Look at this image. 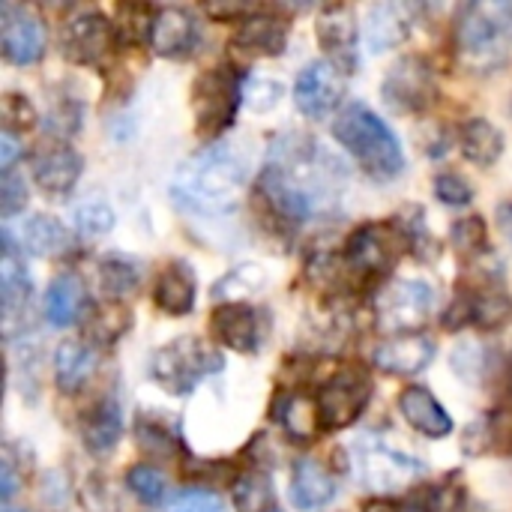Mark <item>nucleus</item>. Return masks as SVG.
I'll use <instances>...</instances> for the list:
<instances>
[{"mask_svg":"<svg viewBox=\"0 0 512 512\" xmlns=\"http://www.w3.org/2000/svg\"><path fill=\"white\" fill-rule=\"evenodd\" d=\"M345 177L348 174L339 156L318 138L288 132L273 141L258 192L285 228H300L309 219L327 216L339 207Z\"/></svg>","mask_w":512,"mask_h":512,"instance_id":"f257e3e1","label":"nucleus"},{"mask_svg":"<svg viewBox=\"0 0 512 512\" xmlns=\"http://www.w3.org/2000/svg\"><path fill=\"white\" fill-rule=\"evenodd\" d=\"M246 174L249 162L237 147L210 144L177 168L171 180V198L189 213H225L240 201Z\"/></svg>","mask_w":512,"mask_h":512,"instance_id":"f03ea898","label":"nucleus"},{"mask_svg":"<svg viewBox=\"0 0 512 512\" xmlns=\"http://www.w3.org/2000/svg\"><path fill=\"white\" fill-rule=\"evenodd\" d=\"M336 141L357 159L372 180H396L405 171V153L396 132L366 105H345L333 120Z\"/></svg>","mask_w":512,"mask_h":512,"instance_id":"7ed1b4c3","label":"nucleus"},{"mask_svg":"<svg viewBox=\"0 0 512 512\" xmlns=\"http://www.w3.org/2000/svg\"><path fill=\"white\" fill-rule=\"evenodd\" d=\"M456 45L465 66L498 69L512 54V3H471L456 24Z\"/></svg>","mask_w":512,"mask_h":512,"instance_id":"20e7f679","label":"nucleus"},{"mask_svg":"<svg viewBox=\"0 0 512 512\" xmlns=\"http://www.w3.org/2000/svg\"><path fill=\"white\" fill-rule=\"evenodd\" d=\"M222 366H225V360H222V354L213 345H207L198 336H180V339L162 345L153 354V360H150V378L162 390H168L174 396H186L204 378L222 372Z\"/></svg>","mask_w":512,"mask_h":512,"instance_id":"39448f33","label":"nucleus"},{"mask_svg":"<svg viewBox=\"0 0 512 512\" xmlns=\"http://www.w3.org/2000/svg\"><path fill=\"white\" fill-rule=\"evenodd\" d=\"M354 471L363 489L387 495V492H402L414 480H420L426 474V465L390 447L378 435H360L354 441Z\"/></svg>","mask_w":512,"mask_h":512,"instance_id":"423d86ee","label":"nucleus"},{"mask_svg":"<svg viewBox=\"0 0 512 512\" xmlns=\"http://www.w3.org/2000/svg\"><path fill=\"white\" fill-rule=\"evenodd\" d=\"M438 306V294L429 282L420 279H396L381 288L375 297V321L378 330L390 336H411L420 330Z\"/></svg>","mask_w":512,"mask_h":512,"instance_id":"0eeeda50","label":"nucleus"},{"mask_svg":"<svg viewBox=\"0 0 512 512\" xmlns=\"http://www.w3.org/2000/svg\"><path fill=\"white\" fill-rule=\"evenodd\" d=\"M411 249V240L399 222H369L360 231L351 234L345 246V264L366 279L384 276L405 252Z\"/></svg>","mask_w":512,"mask_h":512,"instance_id":"6e6552de","label":"nucleus"},{"mask_svg":"<svg viewBox=\"0 0 512 512\" xmlns=\"http://www.w3.org/2000/svg\"><path fill=\"white\" fill-rule=\"evenodd\" d=\"M372 396V378L363 366H345L333 378H327L318 393V414H321V429L339 432L351 426L363 411Z\"/></svg>","mask_w":512,"mask_h":512,"instance_id":"1a4fd4ad","label":"nucleus"},{"mask_svg":"<svg viewBox=\"0 0 512 512\" xmlns=\"http://www.w3.org/2000/svg\"><path fill=\"white\" fill-rule=\"evenodd\" d=\"M240 96V78L231 66L207 69L192 87V111L198 120V132L219 135L222 129H228L240 108Z\"/></svg>","mask_w":512,"mask_h":512,"instance_id":"9d476101","label":"nucleus"},{"mask_svg":"<svg viewBox=\"0 0 512 512\" xmlns=\"http://www.w3.org/2000/svg\"><path fill=\"white\" fill-rule=\"evenodd\" d=\"M345 99V72L330 60L309 63L294 84V102L309 120H327Z\"/></svg>","mask_w":512,"mask_h":512,"instance_id":"9b49d317","label":"nucleus"},{"mask_svg":"<svg viewBox=\"0 0 512 512\" xmlns=\"http://www.w3.org/2000/svg\"><path fill=\"white\" fill-rule=\"evenodd\" d=\"M381 93H384L387 105L396 108V111H423L435 99L432 66L417 54H408V57L396 60L390 66L384 84H381Z\"/></svg>","mask_w":512,"mask_h":512,"instance_id":"f8f14e48","label":"nucleus"},{"mask_svg":"<svg viewBox=\"0 0 512 512\" xmlns=\"http://www.w3.org/2000/svg\"><path fill=\"white\" fill-rule=\"evenodd\" d=\"M0 48L3 57L15 66H30L45 51V30L42 21L18 3L0 6Z\"/></svg>","mask_w":512,"mask_h":512,"instance_id":"ddd939ff","label":"nucleus"},{"mask_svg":"<svg viewBox=\"0 0 512 512\" xmlns=\"http://www.w3.org/2000/svg\"><path fill=\"white\" fill-rule=\"evenodd\" d=\"M512 321V300L501 285H477L465 291L453 306L444 324L450 330H459L465 324H474L480 330H498Z\"/></svg>","mask_w":512,"mask_h":512,"instance_id":"4468645a","label":"nucleus"},{"mask_svg":"<svg viewBox=\"0 0 512 512\" xmlns=\"http://www.w3.org/2000/svg\"><path fill=\"white\" fill-rule=\"evenodd\" d=\"M81 165L78 150L63 141H42L30 156L33 180L45 195H66L78 183Z\"/></svg>","mask_w":512,"mask_h":512,"instance_id":"2eb2a0df","label":"nucleus"},{"mask_svg":"<svg viewBox=\"0 0 512 512\" xmlns=\"http://www.w3.org/2000/svg\"><path fill=\"white\" fill-rule=\"evenodd\" d=\"M318 39L324 45V51L336 60V66L342 72H354L357 69V15L351 6H327L318 15Z\"/></svg>","mask_w":512,"mask_h":512,"instance_id":"dca6fc26","label":"nucleus"},{"mask_svg":"<svg viewBox=\"0 0 512 512\" xmlns=\"http://www.w3.org/2000/svg\"><path fill=\"white\" fill-rule=\"evenodd\" d=\"M147 42L159 57H183L198 42V21L183 6H162L153 12Z\"/></svg>","mask_w":512,"mask_h":512,"instance_id":"f3484780","label":"nucleus"},{"mask_svg":"<svg viewBox=\"0 0 512 512\" xmlns=\"http://www.w3.org/2000/svg\"><path fill=\"white\" fill-rule=\"evenodd\" d=\"M114 27L102 12H81L63 27V48L78 63H96L108 54Z\"/></svg>","mask_w":512,"mask_h":512,"instance_id":"a211bd4d","label":"nucleus"},{"mask_svg":"<svg viewBox=\"0 0 512 512\" xmlns=\"http://www.w3.org/2000/svg\"><path fill=\"white\" fill-rule=\"evenodd\" d=\"M432 357H435V342L429 336H420V333L384 339L372 354V360L381 372L399 375V378L420 375L432 363Z\"/></svg>","mask_w":512,"mask_h":512,"instance_id":"6ab92c4d","label":"nucleus"},{"mask_svg":"<svg viewBox=\"0 0 512 512\" xmlns=\"http://www.w3.org/2000/svg\"><path fill=\"white\" fill-rule=\"evenodd\" d=\"M213 336L240 354H249L261 345V324H258V312L246 303H225L213 312L210 318Z\"/></svg>","mask_w":512,"mask_h":512,"instance_id":"aec40b11","label":"nucleus"},{"mask_svg":"<svg viewBox=\"0 0 512 512\" xmlns=\"http://www.w3.org/2000/svg\"><path fill=\"white\" fill-rule=\"evenodd\" d=\"M234 42L243 54L276 57V54H282V48L288 42V21L273 12H252L240 21Z\"/></svg>","mask_w":512,"mask_h":512,"instance_id":"412c9836","label":"nucleus"},{"mask_svg":"<svg viewBox=\"0 0 512 512\" xmlns=\"http://www.w3.org/2000/svg\"><path fill=\"white\" fill-rule=\"evenodd\" d=\"M3 258H0V297H3V318H6V330H12L15 315L24 312L27 300H30V276L24 270V264L18 261L15 252V240L12 231L3 228Z\"/></svg>","mask_w":512,"mask_h":512,"instance_id":"4be33fe9","label":"nucleus"},{"mask_svg":"<svg viewBox=\"0 0 512 512\" xmlns=\"http://www.w3.org/2000/svg\"><path fill=\"white\" fill-rule=\"evenodd\" d=\"M399 411L426 438H447L453 432L450 414L426 387H405L399 396Z\"/></svg>","mask_w":512,"mask_h":512,"instance_id":"5701e85b","label":"nucleus"},{"mask_svg":"<svg viewBox=\"0 0 512 512\" xmlns=\"http://www.w3.org/2000/svg\"><path fill=\"white\" fill-rule=\"evenodd\" d=\"M336 495V477L318 459H300L291 477V498L303 512L321 510Z\"/></svg>","mask_w":512,"mask_h":512,"instance_id":"b1692460","label":"nucleus"},{"mask_svg":"<svg viewBox=\"0 0 512 512\" xmlns=\"http://www.w3.org/2000/svg\"><path fill=\"white\" fill-rule=\"evenodd\" d=\"M411 15H414V6H405V3H378L369 9L366 15V42L369 48L378 54V51H387L399 42H405V36L411 33Z\"/></svg>","mask_w":512,"mask_h":512,"instance_id":"393cba45","label":"nucleus"},{"mask_svg":"<svg viewBox=\"0 0 512 512\" xmlns=\"http://www.w3.org/2000/svg\"><path fill=\"white\" fill-rule=\"evenodd\" d=\"M99 357L87 342H63L54 354V381L63 393H78L96 375Z\"/></svg>","mask_w":512,"mask_h":512,"instance_id":"a878e982","label":"nucleus"},{"mask_svg":"<svg viewBox=\"0 0 512 512\" xmlns=\"http://www.w3.org/2000/svg\"><path fill=\"white\" fill-rule=\"evenodd\" d=\"M87 309V291L84 282L75 273L57 276L45 291V318L54 327H72Z\"/></svg>","mask_w":512,"mask_h":512,"instance_id":"bb28decb","label":"nucleus"},{"mask_svg":"<svg viewBox=\"0 0 512 512\" xmlns=\"http://www.w3.org/2000/svg\"><path fill=\"white\" fill-rule=\"evenodd\" d=\"M195 285V273L183 261L168 264L156 282V306L168 315H189L198 297Z\"/></svg>","mask_w":512,"mask_h":512,"instance_id":"cd10ccee","label":"nucleus"},{"mask_svg":"<svg viewBox=\"0 0 512 512\" xmlns=\"http://www.w3.org/2000/svg\"><path fill=\"white\" fill-rule=\"evenodd\" d=\"M504 144V132L486 117H471L459 129V147L474 165H495L504 153Z\"/></svg>","mask_w":512,"mask_h":512,"instance_id":"c85d7f7f","label":"nucleus"},{"mask_svg":"<svg viewBox=\"0 0 512 512\" xmlns=\"http://www.w3.org/2000/svg\"><path fill=\"white\" fill-rule=\"evenodd\" d=\"M120 435H123V411H120V402L114 396H108L84 420V444L90 453L102 456V453L114 450Z\"/></svg>","mask_w":512,"mask_h":512,"instance_id":"c756f323","label":"nucleus"},{"mask_svg":"<svg viewBox=\"0 0 512 512\" xmlns=\"http://www.w3.org/2000/svg\"><path fill=\"white\" fill-rule=\"evenodd\" d=\"M279 423L285 426V432L294 441H309L315 438V432L321 429V414H318V402L309 393H288L279 408H276Z\"/></svg>","mask_w":512,"mask_h":512,"instance_id":"7c9ffc66","label":"nucleus"},{"mask_svg":"<svg viewBox=\"0 0 512 512\" xmlns=\"http://www.w3.org/2000/svg\"><path fill=\"white\" fill-rule=\"evenodd\" d=\"M66 246H69V231L54 216L36 213L21 225V249L33 252L39 258L60 255Z\"/></svg>","mask_w":512,"mask_h":512,"instance_id":"2f4dec72","label":"nucleus"},{"mask_svg":"<svg viewBox=\"0 0 512 512\" xmlns=\"http://www.w3.org/2000/svg\"><path fill=\"white\" fill-rule=\"evenodd\" d=\"M138 282H141V273H138V267L132 264V261H126V258H117V255H111V258H105L102 264H99V285H102V291L111 297V300H123V297H129L135 288H138Z\"/></svg>","mask_w":512,"mask_h":512,"instance_id":"473e14b6","label":"nucleus"},{"mask_svg":"<svg viewBox=\"0 0 512 512\" xmlns=\"http://www.w3.org/2000/svg\"><path fill=\"white\" fill-rule=\"evenodd\" d=\"M126 486L132 489V495L144 504H162L165 492H168V480L159 468L153 465H135L126 474Z\"/></svg>","mask_w":512,"mask_h":512,"instance_id":"72a5a7b5","label":"nucleus"},{"mask_svg":"<svg viewBox=\"0 0 512 512\" xmlns=\"http://www.w3.org/2000/svg\"><path fill=\"white\" fill-rule=\"evenodd\" d=\"M234 498H237V507H240V512H258V510L264 512V507H267V504H270V498H273V489H270L267 474H258V471L246 474V477L237 483Z\"/></svg>","mask_w":512,"mask_h":512,"instance_id":"f704fd0d","label":"nucleus"},{"mask_svg":"<svg viewBox=\"0 0 512 512\" xmlns=\"http://www.w3.org/2000/svg\"><path fill=\"white\" fill-rule=\"evenodd\" d=\"M462 447L471 456H486V453L498 450L501 447V423L495 417H483V420L471 423L468 432H465Z\"/></svg>","mask_w":512,"mask_h":512,"instance_id":"c9c22d12","label":"nucleus"},{"mask_svg":"<svg viewBox=\"0 0 512 512\" xmlns=\"http://www.w3.org/2000/svg\"><path fill=\"white\" fill-rule=\"evenodd\" d=\"M75 228L84 237H99L108 234L114 228V210L102 201H87L81 207H75Z\"/></svg>","mask_w":512,"mask_h":512,"instance_id":"e433bc0d","label":"nucleus"},{"mask_svg":"<svg viewBox=\"0 0 512 512\" xmlns=\"http://www.w3.org/2000/svg\"><path fill=\"white\" fill-rule=\"evenodd\" d=\"M453 246L459 255L471 258L480 249H486V225L480 216H465L453 225Z\"/></svg>","mask_w":512,"mask_h":512,"instance_id":"4c0bfd02","label":"nucleus"},{"mask_svg":"<svg viewBox=\"0 0 512 512\" xmlns=\"http://www.w3.org/2000/svg\"><path fill=\"white\" fill-rule=\"evenodd\" d=\"M129 327V312L114 303V306H102L93 312V333L102 339V342H114L123 336V330Z\"/></svg>","mask_w":512,"mask_h":512,"instance_id":"58836bf2","label":"nucleus"},{"mask_svg":"<svg viewBox=\"0 0 512 512\" xmlns=\"http://www.w3.org/2000/svg\"><path fill=\"white\" fill-rule=\"evenodd\" d=\"M435 195L450 207H465L474 201V186L462 174H441L435 180Z\"/></svg>","mask_w":512,"mask_h":512,"instance_id":"ea45409f","label":"nucleus"},{"mask_svg":"<svg viewBox=\"0 0 512 512\" xmlns=\"http://www.w3.org/2000/svg\"><path fill=\"white\" fill-rule=\"evenodd\" d=\"M165 512H225V504L213 495V492H204V489H189V492H180Z\"/></svg>","mask_w":512,"mask_h":512,"instance_id":"a19ab883","label":"nucleus"},{"mask_svg":"<svg viewBox=\"0 0 512 512\" xmlns=\"http://www.w3.org/2000/svg\"><path fill=\"white\" fill-rule=\"evenodd\" d=\"M24 204H27V186H24V180L15 177L12 171H6L3 180H0V213L9 219L18 210H24Z\"/></svg>","mask_w":512,"mask_h":512,"instance_id":"79ce46f5","label":"nucleus"},{"mask_svg":"<svg viewBox=\"0 0 512 512\" xmlns=\"http://www.w3.org/2000/svg\"><path fill=\"white\" fill-rule=\"evenodd\" d=\"M3 120H6V129L12 132V129H27V126H33L36 114H33V108H30V102H27L24 96L6 93V96H3Z\"/></svg>","mask_w":512,"mask_h":512,"instance_id":"37998d69","label":"nucleus"},{"mask_svg":"<svg viewBox=\"0 0 512 512\" xmlns=\"http://www.w3.org/2000/svg\"><path fill=\"white\" fill-rule=\"evenodd\" d=\"M243 96H246V102L255 108V111H267V108H273L276 102H279V96H282V87L276 84V81H270V78H255V81H249L246 84V90H243Z\"/></svg>","mask_w":512,"mask_h":512,"instance_id":"c03bdc74","label":"nucleus"},{"mask_svg":"<svg viewBox=\"0 0 512 512\" xmlns=\"http://www.w3.org/2000/svg\"><path fill=\"white\" fill-rule=\"evenodd\" d=\"M18 156H21V144H18L15 132L3 129V135H0V168H3V174L12 171V162H15Z\"/></svg>","mask_w":512,"mask_h":512,"instance_id":"a18cd8bd","label":"nucleus"},{"mask_svg":"<svg viewBox=\"0 0 512 512\" xmlns=\"http://www.w3.org/2000/svg\"><path fill=\"white\" fill-rule=\"evenodd\" d=\"M15 489H18V474H15V468H12L9 456H3V465H0V498H3V504L12 501Z\"/></svg>","mask_w":512,"mask_h":512,"instance_id":"49530a36","label":"nucleus"},{"mask_svg":"<svg viewBox=\"0 0 512 512\" xmlns=\"http://www.w3.org/2000/svg\"><path fill=\"white\" fill-rule=\"evenodd\" d=\"M498 225H501V234L510 240V246H512V201H507V204H501V207H498Z\"/></svg>","mask_w":512,"mask_h":512,"instance_id":"de8ad7c7","label":"nucleus"},{"mask_svg":"<svg viewBox=\"0 0 512 512\" xmlns=\"http://www.w3.org/2000/svg\"><path fill=\"white\" fill-rule=\"evenodd\" d=\"M363 512H399V510H396L393 504H387V501H372V504H369Z\"/></svg>","mask_w":512,"mask_h":512,"instance_id":"09e8293b","label":"nucleus"},{"mask_svg":"<svg viewBox=\"0 0 512 512\" xmlns=\"http://www.w3.org/2000/svg\"><path fill=\"white\" fill-rule=\"evenodd\" d=\"M402 512H432V510H429V507H423L420 501H414V504H408Z\"/></svg>","mask_w":512,"mask_h":512,"instance_id":"8fccbe9b","label":"nucleus"},{"mask_svg":"<svg viewBox=\"0 0 512 512\" xmlns=\"http://www.w3.org/2000/svg\"><path fill=\"white\" fill-rule=\"evenodd\" d=\"M3 512H30V510H15V507H6Z\"/></svg>","mask_w":512,"mask_h":512,"instance_id":"3c124183","label":"nucleus"},{"mask_svg":"<svg viewBox=\"0 0 512 512\" xmlns=\"http://www.w3.org/2000/svg\"><path fill=\"white\" fill-rule=\"evenodd\" d=\"M267 512H279V510H267Z\"/></svg>","mask_w":512,"mask_h":512,"instance_id":"603ef678","label":"nucleus"}]
</instances>
